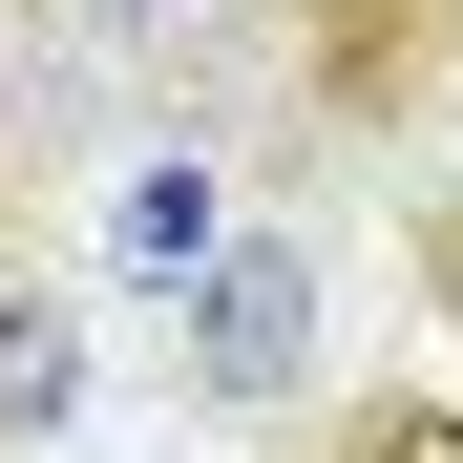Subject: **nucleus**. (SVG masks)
<instances>
[{"instance_id":"1","label":"nucleus","mask_w":463,"mask_h":463,"mask_svg":"<svg viewBox=\"0 0 463 463\" xmlns=\"http://www.w3.org/2000/svg\"><path fill=\"white\" fill-rule=\"evenodd\" d=\"M190 106L253 211L463 169V0H190Z\"/></svg>"},{"instance_id":"2","label":"nucleus","mask_w":463,"mask_h":463,"mask_svg":"<svg viewBox=\"0 0 463 463\" xmlns=\"http://www.w3.org/2000/svg\"><path fill=\"white\" fill-rule=\"evenodd\" d=\"M317 379H337V253H317V211H253V232L169 295V401L232 421V442H274Z\"/></svg>"},{"instance_id":"3","label":"nucleus","mask_w":463,"mask_h":463,"mask_svg":"<svg viewBox=\"0 0 463 463\" xmlns=\"http://www.w3.org/2000/svg\"><path fill=\"white\" fill-rule=\"evenodd\" d=\"M85 274H0V463H63L85 442Z\"/></svg>"},{"instance_id":"5","label":"nucleus","mask_w":463,"mask_h":463,"mask_svg":"<svg viewBox=\"0 0 463 463\" xmlns=\"http://www.w3.org/2000/svg\"><path fill=\"white\" fill-rule=\"evenodd\" d=\"M401 295H421V337H442V379H463V169L401 190Z\"/></svg>"},{"instance_id":"4","label":"nucleus","mask_w":463,"mask_h":463,"mask_svg":"<svg viewBox=\"0 0 463 463\" xmlns=\"http://www.w3.org/2000/svg\"><path fill=\"white\" fill-rule=\"evenodd\" d=\"M253 463H463V379H317Z\"/></svg>"}]
</instances>
